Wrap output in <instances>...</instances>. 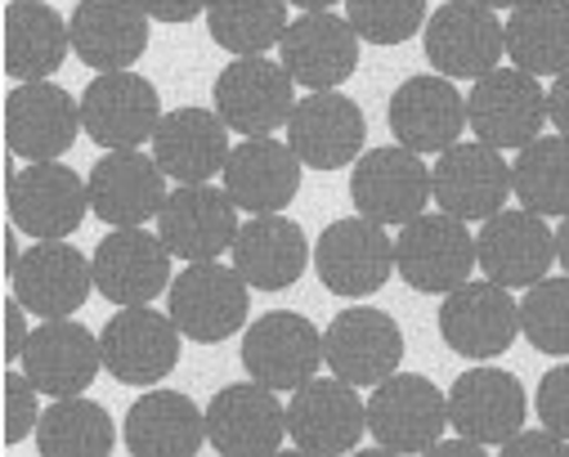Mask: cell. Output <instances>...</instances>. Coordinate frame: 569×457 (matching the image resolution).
Returning <instances> with one entry per match:
<instances>
[{
    "instance_id": "6da1fadb",
    "label": "cell",
    "mask_w": 569,
    "mask_h": 457,
    "mask_svg": "<svg viewBox=\"0 0 569 457\" xmlns=\"http://www.w3.org/2000/svg\"><path fill=\"white\" fill-rule=\"evenodd\" d=\"M476 234L467 220L449 211H421L417 220L399 225L395 238V274L421 291V296H445L476 269Z\"/></svg>"
},
{
    "instance_id": "7a4b0ae2",
    "label": "cell",
    "mask_w": 569,
    "mask_h": 457,
    "mask_svg": "<svg viewBox=\"0 0 569 457\" xmlns=\"http://www.w3.org/2000/svg\"><path fill=\"white\" fill-rule=\"evenodd\" d=\"M449 426V395L421 372H390L368 395V435L386 453H431Z\"/></svg>"
},
{
    "instance_id": "3957f363",
    "label": "cell",
    "mask_w": 569,
    "mask_h": 457,
    "mask_svg": "<svg viewBox=\"0 0 569 457\" xmlns=\"http://www.w3.org/2000/svg\"><path fill=\"white\" fill-rule=\"evenodd\" d=\"M251 282L220 260H189V269H180L171 278V319L180 324V332L189 341L216 346L229 341L233 332H242L247 315H251Z\"/></svg>"
},
{
    "instance_id": "277c9868",
    "label": "cell",
    "mask_w": 569,
    "mask_h": 457,
    "mask_svg": "<svg viewBox=\"0 0 569 457\" xmlns=\"http://www.w3.org/2000/svg\"><path fill=\"white\" fill-rule=\"evenodd\" d=\"M426 63L453 81H480L507 59V23L480 0H445L421 28Z\"/></svg>"
},
{
    "instance_id": "5b68a950",
    "label": "cell",
    "mask_w": 569,
    "mask_h": 457,
    "mask_svg": "<svg viewBox=\"0 0 569 457\" xmlns=\"http://www.w3.org/2000/svg\"><path fill=\"white\" fill-rule=\"evenodd\" d=\"M216 112L224 117V126L233 135H273L278 126H288L292 108H297V77L288 72L282 59L269 54H238L233 63H224V72L216 77Z\"/></svg>"
},
{
    "instance_id": "8992f818",
    "label": "cell",
    "mask_w": 569,
    "mask_h": 457,
    "mask_svg": "<svg viewBox=\"0 0 569 457\" xmlns=\"http://www.w3.org/2000/svg\"><path fill=\"white\" fill-rule=\"evenodd\" d=\"M180 324L171 310L153 305H117V315L103 324V372H112L121 386H158L180 364Z\"/></svg>"
},
{
    "instance_id": "52a82bcc",
    "label": "cell",
    "mask_w": 569,
    "mask_h": 457,
    "mask_svg": "<svg viewBox=\"0 0 569 457\" xmlns=\"http://www.w3.org/2000/svg\"><path fill=\"white\" fill-rule=\"evenodd\" d=\"M440 337L453 355L489 364L507 355L511 341L520 337V300H511V287L493 278H467L453 291H445Z\"/></svg>"
},
{
    "instance_id": "ba28073f",
    "label": "cell",
    "mask_w": 569,
    "mask_h": 457,
    "mask_svg": "<svg viewBox=\"0 0 569 457\" xmlns=\"http://www.w3.org/2000/svg\"><path fill=\"white\" fill-rule=\"evenodd\" d=\"M350 202L377 225H408L436 202L431 167L421 162V152L403 143L363 148V158L350 171Z\"/></svg>"
},
{
    "instance_id": "9c48e42d",
    "label": "cell",
    "mask_w": 569,
    "mask_h": 457,
    "mask_svg": "<svg viewBox=\"0 0 569 457\" xmlns=\"http://www.w3.org/2000/svg\"><path fill=\"white\" fill-rule=\"evenodd\" d=\"M162 95L149 77L130 68L121 72H94V81L81 90V121L94 148H144L153 143L162 126Z\"/></svg>"
},
{
    "instance_id": "30bf717a",
    "label": "cell",
    "mask_w": 569,
    "mask_h": 457,
    "mask_svg": "<svg viewBox=\"0 0 569 457\" xmlns=\"http://www.w3.org/2000/svg\"><path fill=\"white\" fill-rule=\"evenodd\" d=\"M547 90L525 68H493L467 95V126L476 139L511 152L542 135L547 126Z\"/></svg>"
},
{
    "instance_id": "8fae6325",
    "label": "cell",
    "mask_w": 569,
    "mask_h": 457,
    "mask_svg": "<svg viewBox=\"0 0 569 457\" xmlns=\"http://www.w3.org/2000/svg\"><path fill=\"white\" fill-rule=\"evenodd\" d=\"M10 225L28 238H72L90 211V180L59 162H28V171H10L6 185Z\"/></svg>"
},
{
    "instance_id": "7c38bea8",
    "label": "cell",
    "mask_w": 569,
    "mask_h": 457,
    "mask_svg": "<svg viewBox=\"0 0 569 457\" xmlns=\"http://www.w3.org/2000/svg\"><path fill=\"white\" fill-rule=\"evenodd\" d=\"M315 274L332 296H372L395 274V238L368 216L332 220L315 242Z\"/></svg>"
},
{
    "instance_id": "4fadbf2b",
    "label": "cell",
    "mask_w": 569,
    "mask_h": 457,
    "mask_svg": "<svg viewBox=\"0 0 569 457\" xmlns=\"http://www.w3.org/2000/svg\"><path fill=\"white\" fill-rule=\"evenodd\" d=\"M242 368L247 377H256L269 390H297L310 377H319L323 359V332L297 315V310H273L260 315L247 332H242Z\"/></svg>"
},
{
    "instance_id": "5bb4252c",
    "label": "cell",
    "mask_w": 569,
    "mask_h": 457,
    "mask_svg": "<svg viewBox=\"0 0 569 457\" xmlns=\"http://www.w3.org/2000/svg\"><path fill=\"white\" fill-rule=\"evenodd\" d=\"M81 99L54 81H23L6 95V143L23 162H59L81 139Z\"/></svg>"
},
{
    "instance_id": "9a60e30c",
    "label": "cell",
    "mask_w": 569,
    "mask_h": 457,
    "mask_svg": "<svg viewBox=\"0 0 569 457\" xmlns=\"http://www.w3.org/2000/svg\"><path fill=\"white\" fill-rule=\"evenodd\" d=\"M368 435V399H359V386L341 377H310L292 390L288 404V439L301 453L337 457L359 448Z\"/></svg>"
},
{
    "instance_id": "2e32d148",
    "label": "cell",
    "mask_w": 569,
    "mask_h": 457,
    "mask_svg": "<svg viewBox=\"0 0 569 457\" xmlns=\"http://www.w3.org/2000/svg\"><path fill=\"white\" fill-rule=\"evenodd\" d=\"M431 189H436V207L480 225L493 211L507 207L511 198V167L502 162V148L485 143V139H458L453 148L436 152L431 167Z\"/></svg>"
},
{
    "instance_id": "e0dca14e",
    "label": "cell",
    "mask_w": 569,
    "mask_h": 457,
    "mask_svg": "<svg viewBox=\"0 0 569 457\" xmlns=\"http://www.w3.org/2000/svg\"><path fill=\"white\" fill-rule=\"evenodd\" d=\"M288 143L310 171H346L363 158L368 117L341 90H310L288 117Z\"/></svg>"
},
{
    "instance_id": "ac0fdd59",
    "label": "cell",
    "mask_w": 569,
    "mask_h": 457,
    "mask_svg": "<svg viewBox=\"0 0 569 457\" xmlns=\"http://www.w3.org/2000/svg\"><path fill=\"white\" fill-rule=\"evenodd\" d=\"M90 211L112 229H139L158 220L167 202V171L144 148H108L90 167Z\"/></svg>"
},
{
    "instance_id": "d6986e66",
    "label": "cell",
    "mask_w": 569,
    "mask_h": 457,
    "mask_svg": "<svg viewBox=\"0 0 569 457\" xmlns=\"http://www.w3.org/2000/svg\"><path fill=\"white\" fill-rule=\"evenodd\" d=\"M288 439V404H278V390L251 381L220 386L207 404V444L220 457H264L278 453Z\"/></svg>"
},
{
    "instance_id": "ffe728a7",
    "label": "cell",
    "mask_w": 569,
    "mask_h": 457,
    "mask_svg": "<svg viewBox=\"0 0 569 457\" xmlns=\"http://www.w3.org/2000/svg\"><path fill=\"white\" fill-rule=\"evenodd\" d=\"M390 135L395 143L412 148V152H445L453 148L471 126H467V95L458 90L453 77L445 72H417L408 77L395 95H390Z\"/></svg>"
},
{
    "instance_id": "44dd1931",
    "label": "cell",
    "mask_w": 569,
    "mask_h": 457,
    "mask_svg": "<svg viewBox=\"0 0 569 457\" xmlns=\"http://www.w3.org/2000/svg\"><path fill=\"white\" fill-rule=\"evenodd\" d=\"M476 260L485 278L502 287H533L538 278H547L556 260V229H547V216L529 207H502L489 220H480Z\"/></svg>"
},
{
    "instance_id": "7402d4cb",
    "label": "cell",
    "mask_w": 569,
    "mask_h": 457,
    "mask_svg": "<svg viewBox=\"0 0 569 457\" xmlns=\"http://www.w3.org/2000/svg\"><path fill=\"white\" fill-rule=\"evenodd\" d=\"M359 32L332 10H301L278 41V59L288 63L306 90H341L359 72Z\"/></svg>"
},
{
    "instance_id": "603a6c76",
    "label": "cell",
    "mask_w": 569,
    "mask_h": 457,
    "mask_svg": "<svg viewBox=\"0 0 569 457\" xmlns=\"http://www.w3.org/2000/svg\"><path fill=\"white\" fill-rule=\"evenodd\" d=\"M94 287L103 300L112 305H149L162 291H171V247L162 242V234L139 229H112L108 238H99L94 256Z\"/></svg>"
},
{
    "instance_id": "cb8c5ba5",
    "label": "cell",
    "mask_w": 569,
    "mask_h": 457,
    "mask_svg": "<svg viewBox=\"0 0 569 457\" xmlns=\"http://www.w3.org/2000/svg\"><path fill=\"white\" fill-rule=\"evenodd\" d=\"M323 359L350 386H377L403 364V332L386 310L350 305L323 328Z\"/></svg>"
},
{
    "instance_id": "d4e9b609",
    "label": "cell",
    "mask_w": 569,
    "mask_h": 457,
    "mask_svg": "<svg viewBox=\"0 0 569 457\" xmlns=\"http://www.w3.org/2000/svg\"><path fill=\"white\" fill-rule=\"evenodd\" d=\"M238 229V202L211 180L171 189L158 211V234L180 260H220L233 247Z\"/></svg>"
},
{
    "instance_id": "484cf974",
    "label": "cell",
    "mask_w": 569,
    "mask_h": 457,
    "mask_svg": "<svg viewBox=\"0 0 569 457\" xmlns=\"http://www.w3.org/2000/svg\"><path fill=\"white\" fill-rule=\"evenodd\" d=\"M529 417V395L516 372L480 364L467 368L449 390V421L458 435H471L485 448H502Z\"/></svg>"
},
{
    "instance_id": "4316f807",
    "label": "cell",
    "mask_w": 569,
    "mask_h": 457,
    "mask_svg": "<svg viewBox=\"0 0 569 457\" xmlns=\"http://www.w3.org/2000/svg\"><path fill=\"white\" fill-rule=\"evenodd\" d=\"M301 158L292 143H278L273 135H247L220 171L229 198L247 216H273L282 207H292L301 193Z\"/></svg>"
},
{
    "instance_id": "83f0119b",
    "label": "cell",
    "mask_w": 569,
    "mask_h": 457,
    "mask_svg": "<svg viewBox=\"0 0 569 457\" xmlns=\"http://www.w3.org/2000/svg\"><path fill=\"white\" fill-rule=\"evenodd\" d=\"M10 282H14V296L37 319H68L81 310L94 287V265L63 238H50V242L37 238L23 251Z\"/></svg>"
},
{
    "instance_id": "f1b7e54d",
    "label": "cell",
    "mask_w": 569,
    "mask_h": 457,
    "mask_svg": "<svg viewBox=\"0 0 569 457\" xmlns=\"http://www.w3.org/2000/svg\"><path fill=\"white\" fill-rule=\"evenodd\" d=\"M72 54L94 72L134 68L149 50V10L139 0H81L72 10Z\"/></svg>"
},
{
    "instance_id": "f546056e",
    "label": "cell",
    "mask_w": 569,
    "mask_h": 457,
    "mask_svg": "<svg viewBox=\"0 0 569 457\" xmlns=\"http://www.w3.org/2000/svg\"><path fill=\"white\" fill-rule=\"evenodd\" d=\"M19 364L41 395L63 399V395H81L86 386H94V377L103 368V346L77 319H41V328L28 337V350Z\"/></svg>"
},
{
    "instance_id": "4dcf8cb0",
    "label": "cell",
    "mask_w": 569,
    "mask_h": 457,
    "mask_svg": "<svg viewBox=\"0 0 569 457\" xmlns=\"http://www.w3.org/2000/svg\"><path fill=\"white\" fill-rule=\"evenodd\" d=\"M229 135L216 108H171L153 135V158L176 185H207L229 162Z\"/></svg>"
},
{
    "instance_id": "1f68e13d",
    "label": "cell",
    "mask_w": 569,
    "mask_h": 457,
    "mask_svg": "<svg viewBox=\"0 0 569 457\" xmlns=\"http://www.w3.org/2000/svg\"><path fill=\"white\" fill-rule=\"evenodd\" d=\"M229 256H233V269L256 291H288L310 269V238H306V229L297 220H288L282 211L251 216L238 229Z\"/></svg>"
},
{
    "instance_id": "d6a6232c",
    "label": "cell",
    "mask_w": 569,
    "mask_h": 457,
    "mask_svg": "<svg viewBox=\"0 0 569 457\" xmlns=\"http://www.w3.org/2000/svg\"><path fill=\"white\" fill-rule=\"evenodd\" d=\"M134 457H193L207 444V413L180 390H144L121 430Z\"/></svg>"
},
{
    "instance_id": "836d02e7",
    "label": "cell",
    "mask_w": 569,
    "mask_h": 457,
    "mask_svg": "<svg viewBox=\"0 0 569 457\" xmlns=\"http://www.w3.org/2000/svg\"><path fill=\"white\" fill-rule=\"evenodd\" d=\"M72 54V23L46 0H10L6 10V72L14 81H50Z\"/></svg>"
},
{
    "instance_id": "e575fe53",
    "label": "cell",
    "mask_w": 569,
    "mask_h": 457,
    "mask_svg": "<svg viewBox=\"0 0 569 457\" xmlns=\"http://www.w3.org/2000/svg\"><path fill=\"white\" fill-rule=\"evenodd\" d=\"M507 59L533 77L569 68V6L565 0H525L507 19Z\"/></svg>"
},
{
    "instance_id": "d590c367",
    "label": "cell",
    "mask_w": 569,
    "mask_h": 457,
    "mask_svg": "<svg viewBox=\"0 0 569 457\" xmlns=\"http://www.w3.org/2000/svg\"><path fill=\"white\" fill-rule=\"evenodd\" d=\"M117 444V426L103 404L86 395H63L41 413L37 448L41 457H108Z\"/></svg>"
},
{
    "instance_id": "8d00e7d4",
    "label": "cell",
    "mask_w": 569,
    "mask_h": 457,
    "mask_svg": "<svg viewBox=\"0 0 569 457\" xmlns=\"http://www.w3.org/2000/svg\"><path fill=\"white\" fill-rule=\"evenodd\" d=\"M511 193L538 216H569V135H538L516 148Z\"/></svg>"
},
{
    "instance_id": "74e56055",
    "label": "cell",
    "mask_w": 569,
    "mask_h": 457,
    "mask_svg": "<svg viewBox=\"0 0 569 457\" xmlns=\"http://www.w3.org/2000/svg\"><path fill=\"white\" fill-rule=\"evenodd\" d=\"M288 6L292 0H211L207 32L233 59L269 54L282 41V32H288Z\"/></svg>"
},
{
    "instance_id": "f35d334b",
    "label": "cell",
    "mask_w": 569,
    "mask_h": 457,
    "mask_svg": "<svg viewBox=\"0 0 569 457\" xmlns=\"http://www.w3.org/2000/svg\"><path fill=\"white\" fill-rule=\"evenodd\" d=\"M520 332L538 355L569 359V274L538 278L520 296Z\"/></svg>"
},
{
    "instance_id": "ab89813d",
    "label": "cell",
    "mask_w": 569,
    "mask_h": 457,
    "mask_svg": "<svg viewBox=\"0 0 569 457\" xmlns=\"http://www.w3.org/2000/svg\"><path fill=\"white\" fill-rule=\"evenodd\" d=\"M346 19L368 46H403L426 28V0H346Z\"/></svg>"
},
{
    "instance_id": "60d3db41",
    "label": "cell",
    "mask_w": 569,
    "mask_h": 457,
    "mask_svg": "<svg viewBox=\"0 0 569 457\" xmlns=\"http://www.w3.org/2000/svg\"><path fill=\"white\" fill-rule=\"evenodd\" d=\"M37 386L28 372H10L6 377V448L23 444L28 435H37L41 426V404H37Z\"/></svg>"
},
{
    "instance_id": "b9f144b4",
    "label": "cell",
    "mask_w": 569,
    "mask_h": 457,
    "mask_svg": "<svg viewBox=\"0 0 569 457\" xmlns=\"http://www.w3.org/2000/svg\"><path fill=\"white\" fill-rule=\"evenodd\" d=\"M533 413L547 430L565 435L569 439V359L556 364L551 372H542L538 381V395H533Z\"/></svg>"
},
{
    "instance_id": "7bdbcfd3",
    "label": "cell",
    "mask_w": 569,
    "mask_h": 457,
    "mask_svg": "<svg viewBox=\"0 0 569 457\" xmlns=\"http://www.w3.org/2000/svg\"><path fill=\"white\" fill-rule=\"evenodd\" d=\"M502 453L507 457H569V439L565 435H556V430H547V426H538V430H516L507 444H502Z\"/></svg>"
},
{
    "instance_id": "ee69618b",
    "label": "cell",
    "mask_w": 569,
    "mask_h": 457,
    "mask_svg": "<svg viewBox=\"0 0 569 457\" xmlns=\"http://www.w3.org/2000/svg\"><path fill=\"white\" fill-rule=\"evenodd\" d=\"M28 315H32V310H28L19 296L6 300V359H10V364L23 359V350H28V337H32V332H28Z\"/></svg>"
},
{
    "instance_id": "f6af8a7d",
    "label": "cell",
    "mask_w": 569,
    "mask_h": 457,
    "mask_svg": "<svg viewBox=\"0 0 569 457\" xmlns=\"http://www.w3.org/2000/svg\"><path fill=\"white\" fill-rule=\"evenodd\" d=\"M149 10L153 23H193L198 14H207L211 0H139Z\"/></svg>"
},
{
    "instance_id": "bcb514c9",
    "label": "cell",
    "mask_w": 569,
    "mask_h": 457,
    "mask_svg": "<svg viewBox=\"0 0 569 457\" xmlns=\"http://www.w3.org/2000/svg\"><path fill=\"white\" fill-rule=\"evenodd\" d=\"M547 117H551V126L560 135H569V68L556 72L551 86H547Z\"/></svg>"
},
{
    "instance_id": "7dc6e473",
    "label": "cell",
    "mask_w": 569,
    "mask_h": 457,
    "mask_svg": "<svg viewBox=\"0 0 569 457\" xmlns=\"http://www.w3.org/2000/svg\"><path fill=\"white\" fill-rule=\"evenodd\" d=\"M431 453H436V457H480L485 444H476L471 435H458V439H440Z\"/></svg>"
},
{
    "instance_id": "c3c4849f",
    "label": "cell",
    "mask_w": 569,
    "mask_h": 457,
    "mask_svg": "<svg viewBox=\"0 0 569 457\" xmlns=\"http://www.w3.org/2000/svg\"><path fill=\"white\" fill-rule=\"evenodd\" d=\"M556 260L569 274V216H560V225H556Z\"/></svg>"
},
{
    "instance_id": "681fc988",
    "label": "cell",
    "mask_w": 569,
    "mask_h": 457,
    "mask_svg": "<svg viewBox=\"0 0 569 457\" xmlns=\"http://www.w3.org/2000/svg\"><path fill=\"white\" fill-rule=\"evenodd\" d=\"M297 10H332V6H341V0H292Z\"/></svg>"
},
{
    "instance_id": "f907efd6",
    "label": "cell",
    "mask_w": 569,
    "mask_h": 457,
    "mask_svg": "<svg viewBox=\"0 0 569 457\" xmlns=\"http://www.w3.org/2000/svg\"><path fill=\"white\" fill-rule=\"evenodd\" d=\"M480 6H489V10H516V6H525V0H480Z\"/></svg>"
},
{
    "instance_id": "816d5d0a",
    "label": "cell",
    "mask_w": 569,
    "mask_h": 457,
    "mask_svg": "<svg viewBox=\"0 0 569 457\" xmlns=\"http://www.w3.org/2000/svg\"><path fill=\"white\" fill-rule=\"evenodd\" d=\"M565 6H569V0H565Z\"/></svg>"
}]
</instances>
